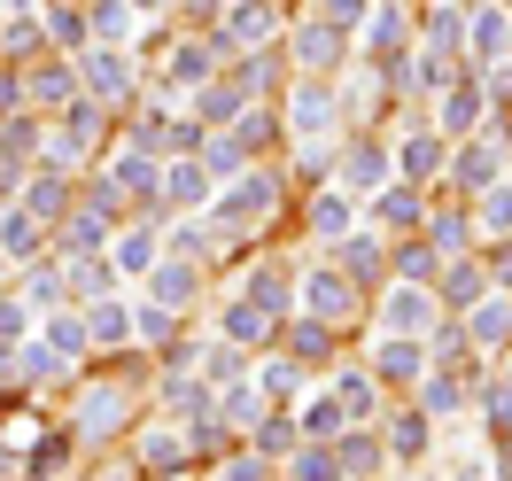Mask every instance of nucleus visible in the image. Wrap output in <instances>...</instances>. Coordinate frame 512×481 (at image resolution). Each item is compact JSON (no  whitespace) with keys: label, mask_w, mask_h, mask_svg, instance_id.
Wrapping results in <instances>:
<instances>
[{"label":"nucleus","mask_w":512,"mask_h":481,"mask_svg":"<svg viewBox=\"0 0 512 481\" xmlns=\"http://www.w3.org/2000/svg\"><path fill=\"white\" fill-rule=\"evenodd\" d=\"M427 319H435V303H427V288H419V280L388 295V334H419Z\"/></svg>","instance_id":"obj_1"},{"label":"nucleus","mask_w":512,"mask_h":481,"mask_svg":"<svg viewBox=\"0 0 512 481\" xmlns=\"http://www.w3.org/2000/svg\"><path fill=\"white\" fill-rule=\"evenodd\" d=\"M264 210H272V179H241V187L225 194V225H249Z\"/></svg>","instance_id":"obj_2"},{"label":"nucleus","mask_w":512,"mask_h":481,"mask_svg":"<svg viewBox=\"0 0 512 481\" xmlns=\"http://www.w3.org/2000/svg\"><path fill=\"white\" fill-rule=\"evenodd\" d=\"M303 303H311L319 319H342V311H350V280H334V272H311V288H303Z\"/></svg>","instance_id":"obj_3"},{"label":"nucleus","mask_w":512,"mask_h":481,"mask_svg":"<svg viewBox=\"0 0 512 481\" xmlns=\"http://www.w3.org/2000/svg\"><path fill=\"white\" fill-rule=\"evenodd\" d=\"M39 225H47V218H32V210H8V218H0V249H8V257H32V249H39Z\"/></svg>","instance_id":"obj_4"},{"label":"nucleus","mask_w":512,"mask_h":481,"mask_svg":"<svg viewBox=\"0 0 512 481\" xmlns=\"http://www.w3.org/2000/svg\"><path fill=\"white\" fill-rule=\"evenodd\" d=\"M326 117H334V94H326L319 78L295 94V132H326Z\"/></svg>","instance_id":"obj_5"},{"label":"nucleus","mask_w":512,"mask_h":481,"mask_svg":"<svg viewBox=\"0 0 512 481\" xmlns=\"http://www.w3.org/2000/svg\"><path fill=\"white\" fill-rule=\"evenodd\" d=\"M109 264H117V272H156V241H148V233H125V241H117V249H109Z\"/></svg>","instance_id":"obj_6"},{"label":"nucleus","mask_w":512,"mask_h":481,"mask_svg":"<svg viewBox=\"0 0 512 481\" xmlns=\"http://www.w3.org/2000/svg\"><path fill=\"white\" fill-rule=\"evenodd\" d=\"M295 55H303V63H334V55H342V24H311V32L295 39Z\"/></svg>","instance_id":"obj_7"},{"label":"nucleus","mask_w":512,"mask_h":481,"mask_svg":"<svg viewBox=\"0 0 512 481\" xmlns=\"http://www.w3.org/2000/svg\"><path fill=\"white\" fill-rule=\"evenodd\" d=\"M272 32V8H264V0H241V8H233V32L218 39V47H233V39H264Z\"/></svg>","instance_id":"obj_8"},{"label":"nucleus","mask_w":512,"mask_h":481,"mask_svg":"<svg viewBox=\"0 0 512 481\" xmlns=\"http://www.w3.org/2000/svg\"><path fill=\"white\" fill-rule=\"evenodd\" d=\"M225 334H233V342H264V334H272V311H264V303H233Z\"/></svg>","instance_id":"obj_9"},{"label":"nucleus","mask_w":512,"mask_h":481,"mask_svg":"<svg viewBox=\"0 0 512 481\" xmlns=\"http://www.w3.org/2000/svg\"><path fill=\"white\" fill-rule=\"evenodd\" d=\"M194 288H202L194 264H156V295H163V303H194Z\"/></svg>","instance_id":"obj_10"},{"label":"nucleus","mask_w":512,"mask_h":481,"mask_svg":"<svg viewBox=\"0 0 512 481\" xmlns=\"http://www.w3.org/2000/svg\"><path fill=\"white\" fill-rule=\"evenodd\" d=\"M311 233H319V241H334V233H350V202H342V194H326V202H311Z\"/></svg>","instance_id":"obj_11"},{"label":"nucleus","mask_w":512,"mask_h":481,"mask_svg":"<svg viewBox=\"0 0 512 481\" xmlns=\"http://www.w3.org/2000/svg\"><path fill=\"white\" fill-rule=\"evenodd\" d=\"M117 412H125V388L109 381V396H94V404H86V419H78V427H86V435H109V427H117Z\"/></svg>","instance_id":"obj_12"},{"label":"nucleus","mask_w":512,"mask_h":481,"mask_svg":"<svg viewBox=\"0 0 512 481\" xmlns=\"http://www.w3.org/2000/svg\"><path fill=\"white\" fill-rule=\"evenodd\" d=\"M24 210H32V218H55V210H63V179H55V171H39L32 194H24Z\"/></svg>","instance_id":"obj_13"},{"label":"nucleus","mask_w":512,"mask_h":481,"mask_svg":"<svg viewBox=\"0 0 512 481\" xmlns=\"http://www.w3.org/2000/svg\"><path fill=\"white\" fill-rule=\"evenodd\" d=\"M171 78H179V86H210V47H179V55H171Z\"/></svg>","instance_id":"obj_14"},{"label":"nucleus","mask_w":512,"mask_h":481,"mask_svg":"<svg viewBox=\"0 0 512 481\" xmlns=\"http://www.w3.org/2000/svg\"><path fill=\"white\" fill-rule=\"evenodd\" d=\"M427 233H435V249H466V241H474V218H466V210H443Z\"/></svg>","instance_id":"obj_15"},{"label":"nucleus","mask_w":512,"mask_h":481,"mask_svg":"<svg viewBox=\"0 0 512 481\" xmlns=\"http://www.w3.org/2000/svg\"><path fill=\"white\" fill-rule=\"evenodd\" d=\"M86 86H94L101 101H109V94H125V63H117V55H94V63H86Z\"/></svg>","instance_id":"obj_16"},{"label":"nucleus","mask_w":512,"mask_h":481,"mask_svg":"<svg viewBox=\"0 0 512 481\" xmlns=\"http://www.w3.org/2000/svg\"><path fill=\"white\" fill-rule=\"evenodd\" d=\"M435 163H443V148H435V132H412V140H404V171H412V179H427Z\"/></svg>","instance_id":"obj_17"},{"label":"nucleus","mask_w":512,"mask_h":481,"mask_svg":"<svg viewBox=\"0 0 512 481\" xmlns=\"http://www.w3.org/2000/svg\"><path fill=\"white\" fill-rule=\"evenodd\" d=\"M512 334V303H481L474 311V342H505Z\"/></svg>","instance_id":"obj_18"},{"label":"nucleus","mask_w":512,"mask_h":481,"mask_svg":"<svg viewBox=\"0 0 512 481\" xmlns=\"http://www.w3.org/2000/svg\"><path fill=\"white\" fill-rule=\"evenodd\" d=\"M497 148H505V140H489V148H466V156H458V179H466V187H481V179L497 171Z\"/></svg>","instance_id":"obj_19"},{"label":"nucleus","mask_w":512,"mask_h":481,"mask_svg":"<svg viewBox=\"0 0 512 481\" xmlns=\"http://www.w3.org/2000/svg\"><path fill=\"white\" fill-rule=\"evenodd\" d=\"M47 350H55V357H78V350H86V326H78V319L63 311V319L47 326Z\"/></svg>","instance_id":"obj_20"},{"label":"nucleus","mask_w":512,"mask_h":481,"mask_svg":"<svg viewBox=\"0 0 512 481\" xmlns=\"http://www.w3.org/2000/svg\"><path fill=\"white\" fill-rule=\"evenodd\" d=\"M117 187H140V194H156V163H148V156H117Z\"/></svg>","instance_id":"obj_21"},{"label":"nucleus","mask_w":512,"mask_h":481,"mask_svg":"<svg viewBox=\"0 0 512 481\" xmlns=\"http://www.w3.org/2000/svg\"><path fill=\"white\" fill-rule=\"evenodd\" d=\"M148 466H156V474L187 466V443H179V435H148Z\"/></svg>","instance_id":"obj_22"},{"label":"nucleus","mask_w":512,"mask_h":481,"mask_svg":"<svg viewBox=\"0 0 512 481\" xmlns=\"http://www.w3.org/2000/svg\"><path fill=\"white\" fill-rule=\"evenodd\" d=\"M381 171H388L381 148H350V179H357V187H381Z\"/></svg>","instance_id":"obj_23"},{"label":"nucleus","mask_w":512,"mask_h":481,"mask_svg":"<svg viewBox=\"0 0 512 481\" xmlns=\"http://www.w3.org/2000/svg\"><path fill=\"white\" fill-rule=\"evenodd\" d=\"M86 334H94V342H125V334H132V319H125V311H117V303H101Z\"/></svg>","instance_id":"obj_24"},{"label":"nucleus","mask_w":512,"mask_h":481,"mask_svg":"<svg viewBox=\"0 0 512 481\" xmlns=\"http://www.w3.org/2000/svg\"><path fill=\"white\" fill-rule=\"evenodd\" d=\"M381 218H388V225H412V218H419V194H412V187H388V194H381Z\"/></svg>","instance_id":"obj_25"},{"label":"nucleus","mask_w":512,"mask_h":481,"mask_svg":"<svg viewBox=\"0 0 512 481\" xmlns=\"http://www.w3.org/2000/svg\"><path fill=\"white\" fill-rule=\"evenodd\" d=\"M419 404H427V412H458L466 396H458V381H443V373H435V381L419 388Z\"/></svg>","instance_id":"obj_26"},{"label":"nucleus","mask_w":512,"mask_h":481,"mask_svg":"<svg viewBox=\"0 0 512 481\" xmlns=\"http://www.w3.org/2000/svg\"><path fill=\"white\" fill-rule=\"evenodd\" d=\"M163 187H171V202H202V194H210V179H202V171H187V163H179V171H171Z\"/></svg>","instance_id":"obj_27"},{"label":"nucleus","mask_w":512,"mask_h":481,"mask_svg":"<svg viewBox=\"0 0 512 481\" xmlns=\"http://www.w3.org/2000/svg\"><path fill=\"white\" fill-rule=\"evenodd\" d=\"M342 264H350V280H373V272H381V249H373V241H350Z\"/></svg>","instance_id":"obj_28"},{"label":"nucleus","mask_w":512,"mask_h":481,"mask_svg":"<svg viewBox=\"0 0 512 481\" xmlns=\"http://www.w3.org/2000/svg\"><path fill=\"white\" fill-rule=\"evenodd\" d=\"M381 373H388V381H412V373H419V350L388 342V350H381Z\"/></svg>","instance_id":"obj_29"},{"label":"nucleus","mask_w":512,"mask_h":481,"mask_svg":"<svg viewBox=\"0 0 512 481\" xmlns=\"http://www.w3.org/2000/svg\"><path fill=\"white\" fill-rule=\"evenodd\" d=\"M171 412H210V388L202 381H171Z\"/></svg>","instance_id":"obj_30"},{"label":"nucleus","mask_w":512,"mask_h":481,"mask_svg":"<svg viewBox=\"0 0 512 481\" xmlns=\"http://www.w3.org/2000/svg\"><path fill=\"white\" fill-rule=\"evenodd\" d=\"M474 109H481V101L466 94V86H458V94L443 101V125H450V132H466V125H474Z\"/></svg>","instance_id":"obj_31"},{"label":"nucleus","mask_w":512,"mask_h":481,"mask_svg":"<svg viewBox=\"0 0 512 481\" xmlns=\"http://www.w3.org/2000/svg\"><path fill=\"white\" fill-rule=\"evenodd\" d=\"M443 295H450V303H474V295H481V272H474V264H458V272L443 280Z\"/></svg>","instance_id":"obj_32"},{"label":"nucleus","mask_w":512,"mask_h":481,"mask_svg":"<svg viewBox=\"0 0 512 481\" xmlns=\"http://www.w3.org/2000/svg\"><path fill=\"white\" fill-rule=\"evenodd\" d=\"M233 140H241V148H264V140H272V117H264V109H249V117L233 125Z\"/></svg>","instance_id":"obj_33"},{"label":"nucleus","mask_w":512,"mask_h":481,"mask_svg":"<svg viewBox=\"0 0 512 481\" xmlns=\"http://www.w3.org/2000/svg\"><path fill=\"white\" fill-rule=\"evenodd\" d=\"M481 225H512V187H489V194H481Z\"/></svg>","instance_id":"obj_34"},{"label":"nucleus","mask_w":512,"mask_h":481,"mask_svg":"<svg viewBox=\"0 0 512 481\" xmlns=\"http://www.w3.org/2000/svg\"><path fill=\"white\" fill-rule=\"evenodd\" d=\"M481 55H497V47H505V39H512V24H505V16H497V8H489V16H481Z\"/></svg>","instance_id":"obj_35"},{"label":"nucleus","mask_w":512,"mask_h":481,"mask_svg":"<svg viewBox=\"0 0 512 481\" xmlns=\"http://www.w3.org/2000/svg\"><path fill=\"white\" fill-rule=\"evenodd\" d=\"M334 474H342V458H326V450H311V458L295 466V481H334Z\"/></svg>","instance_id":"obj_36"},{"label":"nucleus","mask_w":512,"mask_h":481,"mask_svg":"<svg viewBox=\"0 0 512 481\" xmlns=\"http://www.w3.org/2000/svg\"><path fill=\"white\" fill-rule=\"evenodd\" d=\"M32 94H39V101H63V94H70V78L47 63V70H32Z\"/></svg>","instance_id":"obj_37"},{"label":"nucleus","mask_w":512,"mask_h":481,"mask_svg":"<svg viewBox=\"0 0 512 481\" xmlns=\"http://www.w3.org/2000/svg\"><path fill=\"white\" fill-rule=\"evenodd\" d=\"M0 342H24V303H16V295L0 303Z\"/></svg>","instance_id":"obj_38"},{"label":"nucleus","mask_w":512,"mask_h":481,"mask_svg":"<svg viewBox=\"0 0 512 481\" xmlns=\"http://www.w3.org/2000/svg\"><path fill=\"white\" fill-rule=\"evenodd\" d=\"M427 39H435V47H458V16H450V8H443V16H427Z\"/></svg>","instance_id":"obj_39"},{"label":"nucleus","mask_w":512,"mask_h":481,"mask_svg":"<svg viewBox=\"0 0 512 481\" xmlns=\"http://www.w3.org/2000/svg\"><path fill=\"white\" fill-rule=\"evenodd\" d=\"M396 264H404V280H427V272H435V257H427V249H404Z\"/></svg>","instance_id":"obj_40"},{"label":"nucleus","mask_w":512,"mask_h":481,"mask_svg":"<svg viewBox=\"0 0 512 481\" xmlns=\"http://www.w3.org/2000/svg\"><path fill=\"white\" fill-rule=\"evenodd\" d=\"M357 16V0H326V24H350Z\"/></svg>","instance_id":"obj_41"},{"label":"nucleus","mask_w":512,"mask_h":481,"mask_svg":"<svg viewBox=\"0 0 512 481\" xmlns=\"http://www.w3.org/2000/svg\"><path fill=\"white\" fill-rule=\"evenodd\" d=\"M497 280H512V249H505V257H497Z\"/></svg>","instance_id":"obj_42"},{"label":"nucleus","mask_w":512,"mask_h":481,"mask_svg":"<svg viewBox=\"0 0 512 481\" xmlns=\"http://www.w3.org/2000/svg\"><path fill=\"white\" fill-rule=\"evenodd\" d=\"M140 8H156V0H140Z\"/></svg>","instance_id":"obj_43"}]
</instances>
